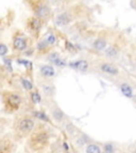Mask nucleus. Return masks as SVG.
Listing matches in <instances>:
<instances>
[{
    "label": "nucleus",
    "instance_id": "obj_1",
    "mask_svg": "<svg viewBox=\"0 0 136 153\" xmlns=\"http://www.w3.org/2000/svg\"><path fill=\"white\" fill-rule=\"evenodd\" d=\"M27 4L33 15L40 18L44 23L50 19L51 8L46 0H27Z\"/></svg>",
    "mask_w": 136,
    "mask_h": 153
},
{
    "label": "nucleus",
    "instance_id": "obj_2",
    "mask_svg": "<svg viewBox=\"0 0 136 153\" xmlns=\"http://www.w3.org/2000/svg\"><path fill=\"white\" fill-rule=\"evenodd\" d=\"M77 16H78V8L71 5L66 10L58 13L53 19V23H54V26H56L58 28H65L76 20L78 18Z\"/></svg>",
    "mask_w": 136,
    "mask_h": 153
},
{
    "label": "nucleus",
    "instance_id": "obj_3",
    "mask_svg": "<svg viewBox=\"0 0 136 153\" xmlns=\"http://www.w3.org/2000/svg\"><path fill=\"white\" fill-rule=\"evenodd\" d=\"M44 23H45L40 18L32 15L27 18V20H26V29L28 31V33L31 34V36L34 39H37L38 41L40 38V34H42Z\"/></svg>",
    "mask_w": 136,
    "mask_h": 153
},
{
    "label": "nucleus",
    "instance_id": "obj_4",
    "mask_svg": "<svg viewBox=\"0 0 136 153\" xmlns=\"http://www.w3.org/2000/svg\"><path fill=\"white\" fill-rule=\"evenodd\" d=\"M49 134L45 129H39L32 133L29 140V145L33 150H40L46 146L48 141Z\"/></svg>",
    "mask_w": 136,
    "mask_h": 153
},
{
    "label": "nucleus",
    "instance_id": "obj_5",
    "mask_svg": "<svg viewBox=\"0 0 136 153\" xmlns=\"http://www.w3.org/2000/svg\"><path fill=\"white\" fill-rule=\"evenodd\" d=\"M3 102L5 105V110L8 112H15L19 110L20 105L23 104V98L17 93L8 92L3 95Z\"/></svg>",
    "mask_w": 136,
    "mask_h": 153
},
{
    "label": "nucleus",
    "instance_id": "obj_6",
    "mask_svg": "<svg viewBox=\"0 0 136 153\" xmlns=\"http://www.w3.org/2000/svg\"><path fill=\"white\" fill-rule=\"evenodd\" d=\"M12 49L17 52H23L28 49L29 46V37L23 33V31L17 30L15 33L13 34L12 41H11Z\"/></svg>",
    "mask_w": 136,
    "mask_h": 153
},
{
    "label": "nucleus",
    "instance_id": "obj_7",
    "mask_svg": "<svg viewBox=\"0 0 136 153\" xmlns=\"http://www.w3.org/2000/svg\"><path fill=\"white\" fill-rule=\"evenodd\" d=\"M34 127H35V122H34L33 118L28 117V116L19 118L16 123V130L21 135H28L29 133L34 130Z\"/></svg>",
    "mask_w": 136,
    "mask_h": 153
},
{
    "label": "nucleus",
    "instance_id": "obj_8",
    "mask_svg": "<svg viewBox=\"0 0 136 153\" xmlns=\"http://www.w3.org/2000/svg\"><path fill=\"white\" fill-rule=\"evenodd\" d=\"M68 65H69L71 68L79 70V71H82V72L87 71V69H88V62L85 61V60H79V61L70 62Z\"/></svg>",
    "mask_w": 136,
    "mask_h": 153
},
{
    "label": "nucleus",
    "instance_id": "obj_9",
    "mask_svg": "<svg viewBox=\"0 0 136 153\" xmlns=\"http://www.w3.org/2000/svg\"><path fill=\"white\" fill-rule=\"evenodd\" d=\"M39 72L43 78L45 79H51L56 74V70L51 65H43L39 67Z\"/></svg>",
    "mask_w": 136,
    "mask_h": 153
},
{
    "label": "nucleus",
    "instance_id": "obj_10",
    "mask_svg": "<svg viewBox=\"0 0 136 153\" xmlns=\"http://www.w3.org/2000/svg\"><path fill=\"white\" fill-rule=\"evenodd\" d=\"M100 70L102 72L110 76H116L118 74V68L116 66H114L111 63H103L100 65Z\"/></svg>",
    "mask_w": 136,
    "mask_h": 153
},
{
    "label": "nucleus",
    "instance_id": "obj_11",
    "mask_svg": "<svg viewBox=\"0 0 136 153\" xmlns=\"http://www.w3.org/2000/svg\"><path fill=\"white\" fill-rule=\"evenodd\" d=\"M13 144L10 138L3 137L0 139V153H12Z\"/></svg>",
    "mask_w": 136,
    "mask_h": 153
},
{
    "label": "nucleus",
    "instance_id": "obj_12",
    "mask_svg": "<svg viewBox=\"0 0 136 153\" xmlns=\"http://www.w3.org/2000/svg\"><path fill=\"white\" fill-rule=\"evenodd\" d=\"M51 47L48 45V43L45 41V38L44 37H40L39 39L37 41V44H36V51H37V53H47L49 52V49Z\"/></svg>",
    "mask_w": 136,
    "mask_h": 153
},
{
    "label": "nucleus",
    "instance_id": "obj_13",
    "mask_svg": "<svg viewBox=\"0 0 136 153\" xmlns=\"http://www.w3.org/2000/svg\"><path fill=\"white\" fill-rule=\"evenodd\" d=\"M43 37L45 38V41L48 43V45L50 47L56 46V43H58V37H56V33H54V31L53 30H49Z\"/></svg>",
    "mask_w": 136,
    "mask_h": 153
},
{
    "label": "nucleus",
    "instance_id": "obj_14",
    "mask_svg": "<svg viewBox=\"0 0 136 153\" xmlns=\"http://www.w3.org/2000/svg\"><path fill=\"white\" fill-rule=\"evenodd\" d=\"M40 87H42V90H43L44 94H45L46 96H48V97L53 96L54 93H56V87H54L53 84H51V83H46V82H44V83H42Z\"/></svg>",
    "mask_w": 136,
    "mask_h": 153
},
{
    "label": "nucleus",
    "instance_id": "obj_15",
    "mask_svg": "<svg viewBox=\"0 0 136 153\" xmlns=\"http://www.w3.org/2000/svg\"><path fill=\"white\" fill-rule=\"evenodd\" d=\"M106 44H107V42H106V39H104V38H101V37H99V38H97L96 41L94 42L93 43V47L96 50H99V51H101V50H104L105 49V47H106Z\"/></svg>",
    "mask_w": 136,
    "mask_h": 153
},
{
    "label": "nucleus",
    "instance_id": "obj_16",
    "mask_svg": "<svg viewBox=\"0 0 136 153\" xmlns=\"http://www.w3.org/2000/svg\"><path fill=\"white\" fill-rule=\"evenodd\" d=\"M64 113L63 111L61 110L60 107L56 106L52 109V117L54 118L56 120H58V121H62V120L64 119Z\"/></svg>",
    "mask_w": 136,
    "mask_h": 153
},
{
    "label": "nucleus",
    "instance_id": "obj_17",
    "mask_svg": "<svg viewBox=\"0 0 136 153\" xmlns=\"http://www.w3.org/2000/svg\"><path fill=\"white\" fill-rule=\"evenodd\" d=\"M120 89H121V93H122L124 96H126V98H132V97H133V90H132V88H131L130 85L124 83V84H121Z\"/></svg>",
    "mask_w": 136,
    "mask_h": 153
},
{
    "label": "nucleus",
    "instance_id": "obj_18",
    "mask_svg": "<svg viewBox=\"0 0 136 153\" xmlns=\"http://www.w3.org/2000/svg\"><path fill=\"white\" fill-rule=\"evenodd\" d=\"M31 100L34 104H38L42 101V97H40V94L37 90H34V92L31 93Z\"/></svg>",
    "mask_w": 136,
    "mask_h": 153
},
{
    "label": "nucleus",
    "instance_id": "obj_19",
    "mask_svg": "<svg viewBox=\"0 0 136 153\" xmlns=\"http://www.w3.org/2000/svg\"><path fill=\"white\" fill-rule=\"evenodd\" d=\"M86 153H101V150L97 145H89L86 148Z\"/></svg>",
    "mask_w": 136,
    "mask_h": 153
},
{
    "label": "nucleus",
    "instance_id": "obj_20",
    "mask_svg": "<svg viewBox=\"0 0 136 153\" xmlns=\"http://www.w3.org/2000/svg\"><path fill=\"white\" fill-rule=\"evenodd\" d=\"M21 85H23V88H25L26 90H32L33 89V84L29 81V80L25 79V78L21 79Z\"/></svg>",
    "mask_w": 136,
    "mask_h": 153
},
{
    "label": "nucleus",
    "instance_id": "obj_21",
    "mask_svg": "<svg viewBox=\"0 0 136 153\" xmlns=\"http://www.w3.org/2000/svg\"><path fill=\"white\" fill-rule=\"evenodd\" d=\"M33 115L35 116L37 119H39V120H44V121H49V118H48V116L45 114V113H43V112H34L33 113Z\"/></svg>",
    "mask_w": 136,
    "mask_h": 153
},
{
    "label": "nucleus",
    "instance_id": "obj_22",
    "mask_svg": "<svg viewBox=\"0 0 136 153\" xmlns=\"http://www.w3.org/2000/svg\"><path fill=\"white\" fill-rule=\"evenodd\" d=\"M105 53H106V55L110 56V58H114V56L117 55L118 51H117V49L115 48V47H110V48L106 49Z\"/></svg>",
    "mask_w": 136,
    "mask_h": 153
},
{
    "label": "nucleus",
    "instance_id": "obj_23",
    "mask_svg": "<svg viewBox=\"0 0 136 153\" xmlns=\"http://www.w3.org/2000/svg\"><path fill=\"white\" fill-rule=\"evenodd\" d=\"M9 53V47L3 43H0V56H4Z\"/></svg>",
    "mask_w": 136,
    "mask_h": 153
},
{
    "label": "nucleus",
    "instance_id": "obj_24",
    "mask_svg": "<svg viewBox=\"0 0 136 153\" xmlns=\"http://www.w3.org/2000/svg\"><path fill=\"white\" fill-rule=\"evenodd\" d=\"M58 58H61V56H60V53H58V52H49L48 53V61L51 62V63L56 61Z\"/></svg>",
    "mask_w": 136,
    "mask_h": 153
},
{
    "label": "nucleus",
    "instance_id": "obj_25",
    "mask_svg": "<svg viewBox=\"0 0 136 153\" xmlns=\"http://www.w3.org/2000/svg\"><path fill=\"white\" fill-rule=\"evenodd\" d=\"M53 65H56V66H58V67H60V68H63V67H65L66 65H67V63H66V61L65 60H63V59H61V58H58L56 61H54L53 62Z\"/></svg>",
    "mask_w": 136,
    "mask_h": 153
},
{
    "label": "nucleus",
    "instance_id": "obj_26",
    "mask_svg": "<svg viewBox=\"0 0 136 153\" xmlns=\"http://www.w3.org/2000/svg\"><path fill=\"white\" fill-rule=\"evenodd\" d=\"M104 150H105L106 153H113L114 152L113 145H111V144H106V145L104 146Z\"/></svg>",
    "mask_w": 136,
    "mask_h": 153
},
{
    "label": "nucleus",
    "instance_id": "obj_27",
    "mask_svg": "<svg viewBox=\"0 0 136 153\" xmlns=\"http://www.w3.org/2000/svg\"><path fill=\"white\" fill-rule=\"evenodd\" d=\"M66 49H67L68 51H75L76 49H75V46L72 45V43L69 41H66Z\"/></svg>",
    "mask_w": 136,
    "mask_h": 153
},
{
    "label": "nucleus",
    "instance_id": "obj_28",
    "mask_svg": "<svg viewBox=\"0 0 136 153\" xmlns=\"http://www.w3.org/2000/svg\"><path fill=\"white\" fill-rule=\"evenodd\" d=\"M58 1H66V0H58Z\"/></svg>",
    "mask_w": 136,
    "mask_h": 153
}]
</instances>
